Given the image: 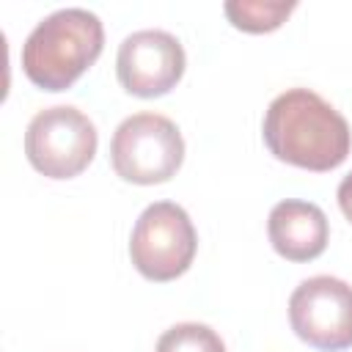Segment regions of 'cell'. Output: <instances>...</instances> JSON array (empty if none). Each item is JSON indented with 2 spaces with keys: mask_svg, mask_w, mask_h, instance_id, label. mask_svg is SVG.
<instances>
[{
  "mask_svg": "<svg viewBox=\"0 0 352 352\" xmlns=\"http://www.w3.org/2000/svg\"><path fill=\"white\" fill-rule=\"evenodd\" d=\"M264 143L280 162L305 170H333L352 148L346 118L308 88L278 94L264 113Z\"/></svg>",
  "mask_w": 352,
  "mask_h": 352,
  "instance_id": "obj_1",
  "label": "cell"
},
{
  "mask_svg": "<svg viewBox=\"0 0 352 352\" xmlns=\"http://www.w3.org/2000/svg\"><path fill=\"white\" fill-rule=\"evenodd\" d=\"M104 28L85 8H60L44 16L22 47L25 77L44 91H66L99 58Z\"/></svg>",
  "mask_w": 352,
  "mask_h": 352,
  "instance_id": "obj_2",
  "label": "cell"
},
{
  "mask_svg": "<svg viewBox=\"0 0 352 352\" xmlns=\"http://www.w3.org/2000/svg\"><path fill=\"white\" fill-rule=\"evenodd\" d=\"M113 170L132 184H162L184 160L179 126L160 113H135L118 124L110 140Z\"/></svg>",
  "mask_w": 352,
  "mask_h": 352,
  "instance_id": "obj_3",
  "label": "cell"
},
{
  "mask_svg": "<svg viewBox=\"0 0 352 352\" xmlns=\"http://www.w3.org/2000/svg\"><path fill=\"white\" fill-rule=\"evenodd\" d=\"M198 234L190 214L170 201L146 206L129 236V258L135 270L157 283L176 280L195 258Z\"/></svg>",
  "mask_w": 352,
  "mask_h": 352,
  "instance_id": "obj_4",
  "label": "cell"
},
{
  "mask_svg": "<svg viewBox=\"0 0 352 352\" xmlns=\"http://www.w3.org/2000/svg\"><path fill=\"white\" fill-rule=\"evenodd\" d=\"M96 143L94 121L72 104L38 110L25 132L28 162L50 179H72L82 173L96 154Z\"/></svg>",
  "mask_w": 352,
  "mask_h": 352,
  "instance_id": "obj_5",
  "label": "cell"
},
{
  "mask_svg": "<svg viewBox=\"0 0 352 352\" xmlns=\"http://www.w3.org/2000/svg\"><path fill=\"white\" fill-rule=\"evenodd\" d=\"M289 322L297 338L322 352L352 346V286L333 275L302 280L289 297Z\"/></svg>",
  "mask_w": 352,
  "mask_h": 352,
  "instance_id": "obj_6",
  "label": "cell"
},
{
  "mask_svg": "<svg viewBox=\"0 0 352 352\" xmlns=\"http://www.w3.org/2000/svg\"><path fill=\"white\" fill-rule=\"evenodd\" d=\"M116 74L132 96H162L184 74V47L165 30H138L121 41Z\"/></svg>",
  "mask_w": 352,
  "mask_h": 352,
  "instance_id": "obj_7",
  "label": "cell"
},
{
  "mask_svg": "<svg viewBox=\"0 0 352 352\" xmlns=\"http://www.w3.org/2000/svg\"><path fill=\"white\" fill-rule=\"evenodd\" d=\"M267 234L278 256L286 261H311L324 253L330 239V226L316 204L286 198L272 206L267 220Z\"/></svg>",
  "mask_w": 352,
  "mask_h": 352,
  "instance_id": "obj_8",
  "label": "cell"
},
{
  "mask_svg": "<svg viewBox=\"0 0 352 352\" xmlns=\"http://www.w3.org/2000/svg\"><path fill=\"white\" fill-rule=\"evenodd\" d=\"M226 16L234 28L245 33H270L286 22L294 11V3H264V0H228Z\"/></svg>",
  "mask_w": 352,
  "mask_h": 352,
  "instance_id": "obj_9",
  "label": "cell"
},
{
  "mask_svg": "<svg viewBox=\"0 0 352 352\" xmlns=\"http://www.w3.org/2000/svg\"><path fill=\"white\" fill-rule=\"evenodd\" d=\"M157 352H226V344L212 327L198 322H182L160 336Z\"/></svg>",
  "mask_w": 352,
  "mask_h": 352,
  "instance_id": "obj_10",
  "label": "cell"
},
{
  "mask_svg": "<svg viewBox=\"0 0 352 352\" xmlns=\"http://www.w3.org/2000/svg\"><path fill=\"white\" fill-rule=\"evenodd\" d=\"M338 206H341L344 217L352 223V173H346L338 184Z\"/></svg>",
  "mask_w": 352,
  "mask_h": 352,
  "instance_id": "obj_11",
  "label": "cell"
}]
</instances>
